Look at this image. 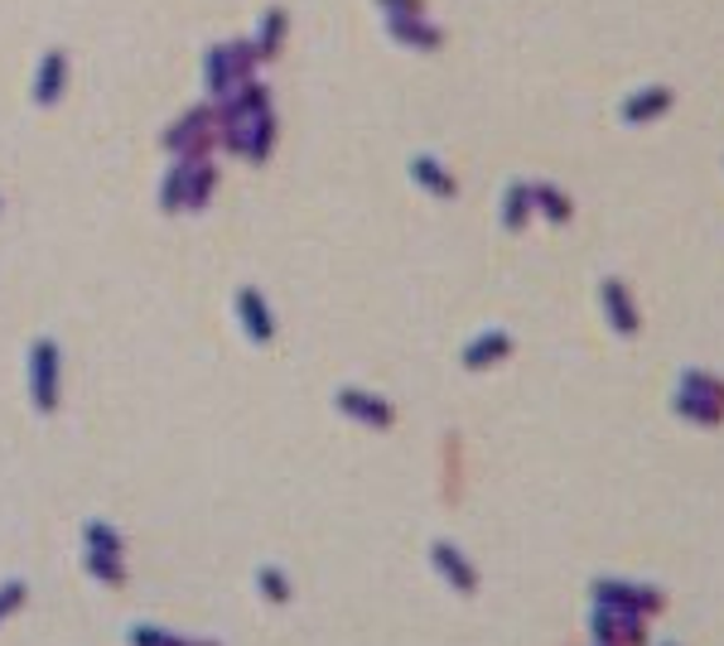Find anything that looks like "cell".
Listing matches in <instances>:
<instances>
[{
  "mask_svg": "<svg viewBox=\"0 0 724 646\" xmlns=\"http://www.w3.org/2000/svg\"><path fill=\"white\" fill-rule=\"evenodd\" d=\"M672 410L681 420H691V425H700V430L724 425V381L705 367H686L681 377H676Z\"/></svg>",
  "mask_w": 724,
  "mask_h": 646,
  "instance_id": "1",
  "label": "cell"
},
{
  "mask_svg": "<svg viewBox=\"0 0 724 646\" xmlns=\"http://www.w3.org/2000/svg\"><path fill=\"white\" fill-rule=\"evenodd\" d=\"M672 102H676L672 82H642V87H633V92H623V97H618V121H623V126L657 121L662 111H672Z\"/></svg>",
  "mask_w": 724,
  "mask_h": 646,
  "instance_id": "2",
  "label": "cell"
},
{
  "mask_svg": "<svg viewBox=\"0 0 724 646\" xmlns=\"http://www.w3.org/2000/svg\"><path fill=\"white\" fill-rule=\"evenodd\" d=\"M599 295H604V314H609V328H614V333H618V338H638L642 314H638V304H633V290H628V280H623V275H604Z\"/></svg>",
  "mask_w": 724,
  "mask_h": 646,
  "instance_id": "3",
  "label": "cell"
},
{
  "mask_svg": "<svg viewBox=\"0 0 724 646\" xmlns=\"http://www.w3.org/2000/svg\"><path fill=\"white\" fill-rule=\"evenodd\" d=\"M536 208H541L551 222H570V193L565 189H556V184H536Z\"/></svg>",
  "mask_w": 724,
  "mask_h": 646,
  "instance_id": "4",
  "label": "cell"
},
{
  "mask_svg": "<svg viewBox=\"0 0 724 646\" xmlns=\"http://www.w3.org/2000/svg\"><path fill=\"white\" fill-rule=\"evenodd\" d=\"M527 189H522V184H517V189H512V198H507V222H522V213H527Z\"/></svg>",
  "mask_w": 724,
  "mask_h": 646,
  "instance_id": "5",
  "label": "cell"
}]
</instances>
